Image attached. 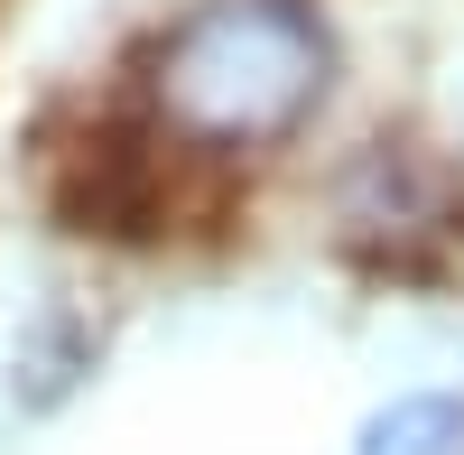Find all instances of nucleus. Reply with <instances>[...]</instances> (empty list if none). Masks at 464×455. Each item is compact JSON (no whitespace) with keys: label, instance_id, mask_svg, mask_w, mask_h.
Returning a JSON list of instances; mask_svg holds the SVG:
<instances>
[{"label":"nucleus","instance_id":"f257e3e1","mask_svg":"<svg viewBox=\"0 0 464 455\" xmlns=\"http://www.w3.org/2000/svg\"><path fill=\"white\" fill-rule=\"evenodd\" d=\"M334 84V37L316 0H196L140 65L149 131L186 159L279 149Z\"/></svg>","mask_w":464,"mask_h":455},{"label":"nucleus","instance_id":"f03ea898","mask_svg":"<svg viewBox=\"0 0 464 455\" xmlns=\"http://www.w3.org/2000/svg\"><path fill=\"white\" fill-rule=\"evenodd\" d=\"M334 242L362 270L437 279L464 242V168L428 140H362V159L334 177Z\"/></svg>","mask_w":464,"mask_h":455},{"label":"nucleus","instance_id":"7ed1b4c3","mask_svg":"<svg viewBox=\"0 0 464 455\" xmlns=\"http://www.w3.org/2000/svg\"><path fill=\"white\" fill-rule=\"evenodd\" d=\"M353 455H464V400L455 391H400L391 409L362 419Z\"/></svg>","mask_w":464,"mask_h":455}]
</instances>
